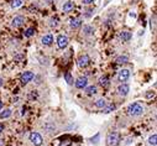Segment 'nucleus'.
<instances>
[{"label": "nucleus", "mask_w": 157, "mask_h": 146, "mask_svg": "<svg viewBox=\"0 0 157 146\" xmlns=\"http://www.w3.org/2000/svg\"><path fill=\"white\" fill-rule=\"evenodd\" d=\"M34 77H35V74H34V72H31V71L24 72V73L21 74V84H22V86H26L29 82L32 81Z\"/></svg>", "instance_id": "obj_4"}, {"label": "nucleus", "mask_w": 157, "mask_h": 146, "mask_svg": "<svg viewBox=\"0 0 157 146\" xmlns=\"http://www.w3.org/2000/svg\"><path fill=\"white\" fill-rule=\"evenodd\" d=\"M64 79H66V82H67L68 84H73V83H74V79H73V77H72V74H71L69 72L64 73Z\"/></svg>", "instance_id": "obj_22"}, {"label": "nucleus", "mask_w": 157, "mask_h": 146, "mask_svg": "<svg viewBox=\"0 0 157 146\" xmlns=\"http://www.w3.org/2000/svg\"><path fill=\"white\" fill-rule=\"evenodd\" d=\"M83 34H84L85 36L93 35V34H94V28H93V26H90V25H85V26H83Z\"/></svg>", "instance_id": "obj_16"}, {"label": "nucleus", "mask_w": 157, "mask_h": 146, "mask_svg": "<svg viewBox=\"0 0 157 146\" xmlns=\"http://www.w3.org/2000/svg\"><path fill=\"white\" fill-rule=\"evenodd\" d=\"M41 42H42L43 46H51L52 44H53V36H52L51 34L45 35V36L41 38Z\"/></svg>", "instance_id": "obj_11"}, {"label": "nucleus", "mask_w": 157, "mask_h": 146, "mask_svg": "<svg viewBox=\"0 0 157 146\" xmlns=\"http://www.w3.org/2000/svg\"><path fill=\"white\" fill-rule=\"evenodd\" d=\"M22 3H24V0H11L10 5L12 9H16V8H20L22 5Z\"/></svg>", "instance_id": "obj_21"}, {"label": "nucleus", "mask_w": 157, "mask_h": 146, "mask_svg": "<svg viewBox=\"0 0 157 146\" xmlns=\"http://www.w3.org/2000/svg\"><path fill=\"white\" fill-rule=\"evenodd\" d=\"M131 37H133V35H131V32H129V31H121V32L119 34V38L123 42L130 41V40H131Z\"/></svg>", "instance_id": "obj_12"}, {"label": "nucleus", "mask_w": 157, "mask_h": 146, "mask_svg": "<svg viewBox=\"0 0 157 146\" xmlns=\"http://www.w3.org/2000/svg\"><path fill=\"white\" fill-rule=\"evenodd\" d=\"M99 84H100L103 88L109 87V84H110V78H109L108 76H101V77L99 78Z\"/></svg>", "instance_id": "obj_13"}, {"label": "nucleus", "mask_w": 157, "mask_h": 146, "mask_svg": "<svg viewBox=\"0 0 157 146\" xmlns=\"http://www.w3.org/2000/svg\"><path fill=\"white\" fill-rule=\"evenodd\" d=\"M57 25H58V19L57 18H52L50 20V26H51V28H56Z\"/></svg>", "instance_id": "obj_26"}, {"label": "nucleus", "mask_w": 157, "mask_h": 146, "mask_svg": "<svg viewBox=\"0 0 157 146\" xmlns=\"http://www.w3.org/2000/svg\"><path fill=\"white\" fill-rule=\"evenodd\" d=\"M94 105H95L97 108H99V109H103V108L107 105V100L104 99V98H100V99H98V100L94 103Z\"/></svg>", "instance_id": "obj_19"}, {"label": "nucleus", "mask_w": 157, "mask_h": 146, "mask_svg": "<svg viewBox=\"0 0 157 146\" xmlns=\"http://www.w3.org/2000/svg\"><path fill=\"white\" fill-rule=\"evenodd\" d=\"M78 67L79 68H85L90 64V57L88 55H82L79 58H78Z\"/></svg>", "instance_id": "obj_5"}, {"label": "nucleus", "mask_w": 157, "mask_h": 146, "mask_svg": "<svg viewBox=\"0 0 157 146\" xmlns=\"http://www.w3.org/2000/svg\"><path fill=\"white\" fill-rule=\"evenodd\" d=\"M82 22H83L82 19L75 18V19H72V20H71L69 25H71L72 29H78V28H81V26H82Z\"/></svg>", "instance_id": "obj_14"}, {"label": "nucleus", "mask_w": 157, "mask_h": 146, "mask_svg": "<svg viewBox=\"0 0 157 146\" xmlns=\"http://www.w3.org/2000/svg\"><path fill=\"white\" fill-rule=\"evenodd\" d=\"M129 92H130V87L126 83H121L119 87H117V94H119L120 97H126L129 94Z\"/></svg>", "instance_id": "obj_8"}, {"label": "nucleus", "mask_w": 157, "mask_h": 146, "mask_svg": "<svg viewBox=\"0 0 157 146\" xmlns=\"http://www.w3.org/2000/svg\"><path fill=\"white\" fill-rule=\"evenodd\" d=\"M115 104H109V105H105V107L103 108V113L104 114H108V113H110V112H114L115 110Z\"/></svg>", "instance_id": "obj_20"}, {"label": "nucleus", "mask_w": 157, "mask_h": 146, "mask_svg": "<svg viewBox=\"0 0 157 146\" xmlns=\"http://www.w3.org/2000/svg\"><path fill=\"white\" fill-rule=\"evenodd\" d=\"M2 109H3V102L0 100V110H2Z\"/></svg>", "instance_id": "obj_32"}, {"label": "nucleus", "mask_w": 157, "mask_h": 146, "mask_svg": "<svg viewBox=\"0 0 157 146\" xmlns=\"http://www.w3.org/2000/svg\"><path fill=\"white\" fill-rule=\"evenodd\" d=\"M22 57H24V56H21V55H20V56H16V57H15V60H16V61H19V60H21Z\"/></svg>", "instance_id": "obj_30"}, {"label": "nucleus", "mask_w": 157, "mask_h": 146, "mask_svg": "<svg viewBox=\"0 0 157 146\" xmlns=\"http://www.w3.org/2000/svg\"><path fill=\"white\" fill-rule=\"evenodd\" d=\"M68 37L66 36V35H59L58 37H57V45H58V47L61 48V50H64L67 46H68Z\"/></svg>", "instance_id": "obj_7"}, {"label": "nucleus", "mask_w": 157, "mask_h": 146, "mask_svg": "<svg viewBox=\"0 0 157 146\" xmlns=\"http://www.w3.org/2000/svg\"><path fill=\"white\" fill-rule=\"evenodd\" d=\"M25 22V18L24 16H15L14 19H12L11 21V26L12 28H20V26H22Z\"/></svg>", "instance_id": "obj_10"}, {"label": "nucleus", "mask_w": 157, "mask_h": 146, "mask_svg": "<svg viewBox=\"0 0 157 146\" xmlns=\"http://www.w3.org/2000/svg\"><path fill=\"white\" fill-rule=\"evenodd\" d=\"M115 62H116V64H125V63L129 62V57L126 55H121L115 60Z\"/></svg>", "instance_id": "obj_18"}, {"label": "nucleus", "mask_w": 157, "mask_h": 146, "mask_svg": "<svg viewBox=\"0 0 157 146\" xmlns=\"http://www.w3.org/2000/svg\"><path fill=\"white\" fill-rule=\"evenodd\" d=\"M156 141H157V135H156V134H153L152 136H150V138H149V144H150V145L156 146V144H157Z\"/></svg>", "instance_id": "obj_25"}, {"label": "nucleus", "mask_w": 157, "mask_h": 146, "mask_svg": "<svg viewBox=\"0 0 157 146\" xmlns=\"http://www.w3.org/2000/svg\"><path fill=\"white\" fill-rule=\"evenodd\" d=\"M120 144V135L119 132H109L107 135V145L108 146H119Z\"/></svg>", "instance_id": "obj_2"}, {"label": "nucleus", "mask_w": 157, "mask_h": 146, "mask_svg": "<svg viewBox=\"0 0 157 146\" xmlns=\"http://www.w3.org/2000/svg\"><path fill=\"white\" fill-rule=\"evenodd\" d=\"M98 93V88L97 86H89V87H85V94L87 96H94Z\"/></svg>", "instance_id": "obj_15"}, {"label": "nucleus", "mask_w": 157, "mask_h": 146, "mask_svg": "<svg viewBox=\"0 0 157 146\" xmlns=\"http://www.w3.org/2000/svg\"><path fill=\"white\" fill-rule=\"evenodd\" d=\"M129 78H130V71L129 70H121V71H119V73H117V81L121 82V83L126 82Z\"/></svg>", "instance_id": "obj_9"}, {"label": "nucleus", "mask_w": 157, "mask_h": 146, "mask_svg": "<svg viewBox=\"0 0 157 146\" xmlns=\"http://www.w3.org/2000/svg\"><path fill=\"white\" fill-rule=\"evenodd\" d=\"M3 84H4V79H3L2 77H0V87H2Z\"/></svg>", "instance_id": "obj_29"}, {"label": "nucleus", "mask_w": 157, "mask_h": 146, "mask_svg": "<svg viewBox=\"0 0 157 146\" xmlns=\"http://www.w3.org/2000/svg\"><path fill=\"white\" fill-rule=\"evenodd\" d=\"M35 32H36L35 29H34V28H30V29H27V30L24 32V36H25V37H31V36L35 35Z\"/></svg>", "instance_id": "obj_24"}, {"label": "nucleus", "mask_w": 157, "mask_h": 146, "mask_svg": "<svg viewBox=\"0 0 157 146\" xmlns=\"http://www.w3.org/2000/svg\"><path fill=\"white\" fill-rule=\"evenodd\" d=\"M52 2H53V0H46V3H47V4H52Z\"/></svg>", "instance_id": "obj_31"}, {"label": "nucleus", "mask_w": 157, "mask_h": 146, "mask_svg": "<svg viewBox=\"0 0 157 146\" xmlns=\"http://www.w3.org/2000/svg\"><path fill=\"white\" fill-rule=\"evenodd\" d=\"M4 131V125L3 124H0V135H2V132Z\"/></svg>", "instance_id": "obj_28"}, {"label": "nucleus", "mask_w": 157, "mask_h": 146, "mask_svg": "<svg viewBox=\"0 0 157 146\" xmlns=\"http://www.w3.org/2000/svg\"><path fill=\"white\" fill-rule=\"evenodd\" d=\"M142 113H143V105L141 103H137V102L130 104L127 108V114L130 116H139Z\"/></svg>", "instance_id": "obj_1"}, {"label": "nucleus", "mask_w": 157, "mask_h": 146, "mask_svg": "<svg viewBox=\"0 0 157 146\" xmlns=\"http://www.w3.org/2000/svg\"><path fill=\"white\" fill-rule=\"evenodd\" d=\"M73 8H74V3H73V2H66V3L63 4V11H64V12L72 11Z\"/></svg>", "instance_id": "obj_17"}, {"label": "nucleus", "mask_w": 157, "mask_h": 146, "mask_svg": "<svg viewBox=\"0 0 157 146\" xmlns=\"http://www.w3.org/2000/svg\"><path fill=\"white\" fill-rule=\"evenodd\" d=\"M30 141L35 146H41L43 144V139H42L41 134H38V132H31L30 134Z\"/></svg>", "instance_id": "obj_3"}, {"label": "nucleus", "mask_w": 157, "mask_h": 146, "mask_svg": "<svg viewBox=\"0 0 157 146\" xmlns=\"http://www.w3.org/2000/svg\"><path fill=\"white\" fill-rule=\"evenodd\" d=\"M87 84H88V78H87L85 76H81L79 78L77 79V81H74V86H75V88H78V89L85 88Z\"/></svg>", "instance_id": "obj_6"}, {"label": "nucleus", "mask_w": 157, "mask_h": 146, "mask_svg": "<svg viewBox=\"0 0 157 146\" xmlns=\"http://www.w3.org/2000/svg\"><path fill=\"white\" fill-rule=\"evenodd\" d=\"M11 115V109H5L4 112L0 113V119H6Z\"/></svg>", "instance_id": "obj_23"}, {"label": "nucleus", "mask_w": 157, "mask_h": 146, "mask_svg": "<svg viewBox=\"0 0 157 146\" xmlns=\"http://www.w3.org/2000/svg\"><path fill=\"white\" fill-rule=\"evenodd\" d=\"M93 3H94V0H83V4H85V5L93 4Z\"/></svg>", "instance_id": "obj_27"}]
</instances>
